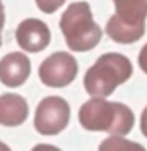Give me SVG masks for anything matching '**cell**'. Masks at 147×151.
<instances>
[{"mask_svg":"<svg viewBox=\"0 0 147 151\" xmlns=\"http://www.w3.org/2000/svg\"><path fill=\"white\" fill-rule=\"evenodd\" d=\"M32 151H62V150H59V148H57V146H54V145L40 143V145H35V146H33Z\"/></svg>","mask_w":147,"mask_h":151,"instance_id":"obj_13","label":"cell"},{"mask_svg":"<svg viewBox=\"0 0 147 151\" xmlns=\"http://www.w3.org/2000/svg\"><path fill=\"white\" fill-rule=\"evenodd\" d=\"M28 116V104L21 94L5 93L0 96V124L21 126Z\"/></svg>","mask_w":147,"mask_h":151,"instance_id":"obj_9","label":"cell"},{"mask_svg":"<svg viewBox=\"0 0 147 151\" xmlns=\"http://www.w3.org/2000/svg\"><path fill=\"white\" fill-rule=\"evenodd\" d=\"M138 63H139V66H141V69L146 73V76H147V42L144 46H142V49H141V52H139V57H138Z\"/></svg>","mask_w":147,"mask_h":151,"instance_id":"obj_12","label":"cell"},{"mask_svg":"<svg viewBox=\"0 0 147 151\" xmlns=\"http://www.w3.org/2000/svg\"><path fill=\"white\" fill-rule=\"evenodd\" d=\"M78 61L68 52H55L40 65L38 76L46 87L63 88L76 79Z\"/></svg>","mask_w":147,"mask_h":151,"instance_id":"obj_6","label":"cell"},{"mask_svg":"<svg viewBox=\"0 0 147 151\" xmlns=\"http://www.w3.org/2000/svg\"><path fill=\"white\" fill-rule=\"evenodd\" d=\"M5 24V11H3V3L0 0V46H2V28Z\"/></svg>","mask_w":147,"mask_h":151,"instance_id":"obj_15","label":"cell"},{"mask_svg":"<svg viewBox=\"0 0 147 151\" xmlns=\"http://www.w3.org/2000/svg\"><path fill=\"white\" fill-rule=\"evenodd\" d=\"M30 60L22 52H11L0 60V82L5 87L16 88L30 76Z\"/></svg>","mask_w":147,"mask_h":151,"instance_id":"obj_8","label":"cell"},{"mask_svg":"<svg viewBox=\"0 0 147 151\" xmlns=\"http://www.w3.org/2000/svg\"><path fill=\"white\" fill-rule=\"evenodd\" d=\"M70 123V104L60 96H47L36 106L33 126L41 135H57Z\"/></svg>","mask_w":147,"mask_h":151,"instance_id":"obj_5","label":"cell"},{"mask_svg":"<svg viewBox=\"0 0 147 151\" xmlns=\"http://www.w3.org/2000/svg\"><path fill=\"white\" fill-rule=\"evenodd\" d=\"M141 132L146 135V139H147V107L141 113Z\"/></svg>","mask_w":147,"mask_h":151,"instance_id":"obj_14","label":"cell"},{"mask_svg":"<svg viewBox=\"0 0 147 151\" xmlns=\"http://www.w3.org/2000/svg\"><path fill=\"white\" fill-rule=\"evenodd\" d=\"M98 151H146V148L141 143L127 140L119 135H112L100 143Z\"/></svg>","mask_w":147,"mask_h":151,"instance_id":"obj_10","label":"cell"},{"mask_svg":"<svg viewBox=\"0 0 147 151\" xmlns=\"http://www.w3.org/2000/svg\"><path fill=\"white\" fill-rule=\"evenodd\" d=\"M60 30L70 50L87 52L101 40V28L92 17V9L87 2L71 3L60 17Z\"/></svg>","mask_w":147,"mask_h":151,"instance_id":"obj_3","label":"cell"},{"mask_svg":"<svg viewBox=\"0 0 147 151\" xmlns=\"http://www.w3.org/2000/svg\"><path fill=\"white\" fill-rule=\"evenodd\" d=\"M0 151H11V150H9L8 145H5L3 142H0Z\"/></svg>","mask_w":147,"mask_h":151,"instance_id":"obj_16","label":"cell"},{"mask_svg":"<svg viewBox=\"0 0 147 151\" xmlns=\"http://www.w3.org/2000/svg\"><path fill=\"white\" fill-rule=\"evenodd\" d=\"M16 41L25 52H41L51 42V30L40 19L28 17L17 25Z\"/></svg>","mask_w":147,"mask_h":151,"instance_id":"obj_7","label":"cell"},{"mask_svg":"<svg viewBox=\"0 0 147 151\" xmlns=\"http://www.w3.org/2000/svg\"><path fill=\"white\" fill-rule=\"evenodd\" d=\"M66 0H35L36 6L46 14H52L63 5Z\"/></svg>","mask_w":147,"mask_h":151,"instance_id":"obj_11","label":"cell"},{"mask_svg":"<svg viewBox=\"0 0 147 151\" xmlns=\"http://www.w3.org/2000/svg\"><path fill=\"white\" fill-rule=\"evenodd\" d=\"M133 76V65L128 57L108 52L98 57L84 76V87L92 98H106L114 93L120 83Z\"/></svg>","mask_w":147,"mask_h":151,"instance_id":"obj_2","label":"cell"},{"mask_svg":"<svg viewBox=\"0 0 147 151\" xmlns=\"http://www.w3.org/2000/svg\"><path fill=\"white\" fill-rule=\"evenodd\" d=\"M79 123L87 131L109 132L123 137L135 126V113L120 102H111L104 98H92L79 109Z\"/></svg>","mask_w":147,"mask_h":151,"instance_id":"obj_1","label":"cell"},{"mask_svg":"<svg viewBox=\"0 0 147 151\" xmlns=\"http://www.w3.org/2000/svg\"><path fill=\"white\" fill-rule=\"evenodd\" d=\"M116 14L109 17L106 33L112 41L131 44L146 33L147 0H114Z\"/></svg>","mask_w":147,"mask_h":151,"instance_id":"obj_4","label":"cell"}]
</instances>
